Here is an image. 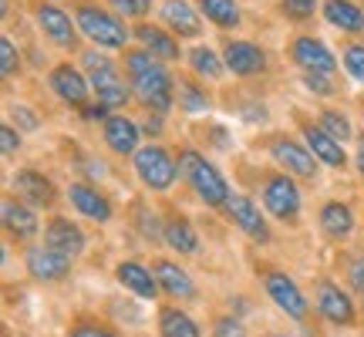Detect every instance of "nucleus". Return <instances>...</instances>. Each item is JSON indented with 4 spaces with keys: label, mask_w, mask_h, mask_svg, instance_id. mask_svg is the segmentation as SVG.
Returning a JSON list of instances; mask_svg holds the SVG:
<instances>
[{
    "label": "nucleus",
    "mask_w": 364,
    "mask_h": 337,
    "mask_svg": "<svg viewBox=\"0 0 364 337\" xmlns=\"http://www.w3.org/2000/svg\"><path fill=\"white\" fill-rule=\"evenodd\" d=\"M125 68H129V78H132V91L139 95V102L152 112H166L172 105V78L169 71L156 61V54L149 51H132L125 58Z\"/></svg>",
    "instance_id": "1"
},
{
    "label": "nucleus",
    "mask_w": 364,
    "mask_h": 337,
    "mask_svg": "<svg viewBox=\"0 0 364 337\" xmlns=\"http://www.w3.org/2000/svg\"><path fill=\"white\" fill-rule=\"evenodd\" d=\"M179 168L186 172V179L193 182V189L199 193V199H206L209 206H226V203H230V189H226L223 176L216 172V166H209L199 152L186 149L179 156Z\"/></svg>",
    "instance_id": "2"
},
{
    "label": "nucleus",
    "mask_w": 364,
    "mask_h": 337,
    "mask_svg": "<svg viewBox=\"0 0 364 337\" xmlns=\"http://www.w3.org/2000/svg\"><path fill=\"white\" fill-rule=\"evenodd\" d=\"M81 61H85V71H88L91 88L98 95V102L108 105V108H118V105L129 102V88H125V81L118 75V68L102 51H85Z\"/></svg>",
    "instance_id": "3"
},
{
    "label": "nucleus",
    "mask_w": 364,
    "mask_h": 337,
    "mask_svg": "<svg viewBox=\"0 0 364 337\" xmlns=\"http://www.w3.org/2000/svg\"><path fill=\"white\" fill-rule=\"evenodd\" d=\"M75 24H78L81 34L91 38L98 48H125V41H129V31H125V24L118 21L115 14L102 11V7H91V4H81L78 7Z\"/></svg>",
    "instance_id": "4"
},
{
    "label": "nucleus",
    "mask_w": 364,
    "mask_h": 337,
    "mask_svg": "<svg viewBox=\"0 0 364 337\" xmlns=\"http://www.w3.org/2000/svg\"><path fill=\"white\" fill-rule=\"evenodd\" d=\"M135 172L142 176L145 186H152V189H169L172 182H176V159L166 152V149H159V145H149V149H139L135 152Z\"/></svg>",
    "instance_id": "5"
},
{
    "label": "nucleus",
    "mask_w": 364,
    "mask_h": 337,
    "mask_svg": "<svg viewBox=\"0 0 364 337\" xmlns=\"http://www.w3.org/2000/svg\"><path fill=\"white\" fill-rule=\"evenodd\" d=\"M263 284H267V294H270V300L280 307V311H287L290 317H297V321L307 314V297L300 294L297 284H294L287 273H277V270L267 273Z\"/></svg>",
    "instance_id": "6"
},
{
    "label": "nucleus",
    "mask_w": 364,
    "mask_h": 337,
    "mask_svg": "<svg viewBox=\"0 0 364 337\" xmlns=\"http://www.w3.org/2000/svg\"><path fill=\"white\" fill-rule=\"evenodd\" d=\"M263 203L270 209L277 220H294L300 209V193L297 186L287 179V176H277V179L267 182V189H263Z\"/></svg>",
    "instance_id": "7"
},
{
    "label": "nucleus",
    "mask_w": 364,
    "mask_h": 337,
    "mask_svg": "<svg viewBox=\"0 0 364 337\" xmlns=\"http://www.w3.org/2000/svg\"><path fill=\"white\" fill-rule=\"evenodd\" d=\"M294 61H297L300 68H307V75H331V71L338 68L334 54L327 51L317 38H297L294 41Z\"/></svg>",
    "instance_id": "8"
},
{
    "label": "nucleus",
    "mask_w": 364,
    "mask_h": 337,
    "mask_svg": "<svg viewBox=\"0 0 364 337\" xmlns=\"http://www.w3.org/2000/svg\"><path fill=\"white\" fill-rule=\"evenodd\" d=\"M317 307L331 324H354V304L348 294H341V287L334 284H321L317 287Z\"/></svg>",
    "instance_id": "9"
},
{
    "label": "nucleus",
    "mask_w": 364,
    "mask_h": 337,
    "mask_svg": "<svg viewBox=\"0 0 364 337\" xmlns=\"http://www.w3.org/2000/svg\"><path fill=\"white\" fill-rule=\"evenodd\" d=\"M68 263H71V257H65V253H58L51 247L27 250V270L38 280H61L68 273Z\"/></svg>",
    "instance_id": "10"
},
{
    "label": "nucleus",
    "mask_w": 364,
    "mask_h": 337,
    "mask_svg": "<svg viewBox=\"0 0 364 337\" xmlns=\"http://www.w3.org/2000/svg\"><path fill=\"white\" fill-rule=\"evenodd\" d=\"M226 68L233 75H257L267 68V54L250 41H230L226 44Z\"/></svg>",
    "instance_id": "11"
},
{
    "label": "nucleus",
    "mask_w": 364,
    "mask_h": 337,
    "mask_svg": "<svg viewBox=\"0 0 364 337\" xmlns=\"http://www.w3.org/2000/svg\"><path fill=\"white\" fill-rule=\"evenodd\" d=\"M226 213H230V220L240 223L243 230H247L257 243H267L270 240V230H267V223H263V216L257 213V206L250 203L247 196H230V203H226Z\"/></svg>",
    "instance_id": "12"
},
{
    "label": "nucleus",
    "mask_w": 364,
    "mask_h": 337,
    "mask_svg": "<svg viewBox=\"0 0 364 337\" xmlns=\"http://www.w3.org/2000/svg\"><path fill=\"white\" fill-rule=\"evenodd\" d=\"M273 159L280 162L284 168H290L294 176H304V179H311L314 172H317V162L311 159V152H304L297 142H290V139H277L270 145Z\"/></svg>",
    "instance_id": "13"
},
{
    "label": "nucleus",
    "mask_w": 364,
    "mask_h": 337,
    "mask_svg": "<svg viewBox=\"0 0 364 337\" xmlns=\"http://www.w3.org/2000/svg\"><path fill=\"white\" fill-rule=\"evenodd\" d=\"M44 247L58 250V253H65V257H75V253H81V247H85V236H81V230L75 223L51 220L48 230H44Z\"/></svg>",
    "instance_id": "14"
},
{
    "label": "nucleus",
    "mask_w": 364,
    "mask_h": 337,
    "mask_svg": "<svg viewBox=\"0 0 364 337\" xmlns=\"http://www.w3.org/2000/svg\"><path fill=\"white\" fill-rule=\"evenodd\" d=\"M38 21H41V27H44V34H48L54 44L75 48V24H71V17H68L61 7H51V4L38 7Z\"/></svg>",
    "instance_id": "15"
},
{
    "label": "nucleus",
    "mask_w": 364,
    "mask_h": 337,
    "mask_svg": "<svg viewBox=\"0 0 364 337\" xmlns=\"http://www.w3.org/2000/svg\"><path fill=\"white\" fill-rule=\"evenodd\" d=\"M51 88L65 98V102H71V105H85L88 102V81L81 78L78 71L71 65H58L51 71Z\"/></svg>",
    "instance_id": "16"
},
{
    "label": "nucleus",
    "mask_w": 364,
    "mask_h": 337,
    "mask_svg": "<svg viewBox=\"0 0 364 337\" xmlns=\"http://www.w3.org/2000/svg\"><path fill=\"white\" fill-rule=\"evenodd\" d=\"M105 142L112 145V152L118 156H132L135 145H139V125L129 122L125 115H115L105 122Z\"/></svg>",
    "instance_id": "17"
},
{
    "label": "nucleus",
    "mask_w": 364,
    "mask_h": 337,
    "mask_svg": "<svg viewBox=\"0 0 364 337\" xmlns=\"http://www.w3.org/2000/svg\"><path fill=\"white\" fill-rule=\"evenodd\" d=\"M68 196H71L75 209H78V213H85L88 220H98V223L112 220V206H108V199H105V196H98L91 186H85V182H75V186L68 189Z\"/></svg>",
    "instance_id": "18"
},
{
    "label": "nucleus",
    "mask_w": 364,
    "mask_h": 337,
    "mask_svg": "<svg viewBox=\"0 0 364 337\" xmlns=\"http://www.w3.org/2000/svg\"><path fill=\"white\" fill-rule=\"evenodd\" d=\"M156 277H159V287L169 294V297H179V300H189L196 294L193 280H189V273L169 263V260H159L156 263Z\"/></svg>",
    "instance_id": "19"
},
{
    "label": "nucleus",
    "mask_w": 364,
    "mask_h": 337,
    "mask_svg": "<svg viewBox=\"0 0 364 337\" xmlns=\"http://www.w3.org/2000/svg\"><path fill=\"white\" fill-rule=\"evenodd\" d=\"M162 21L179 34V38H196L199 31H203V24H199V17H196V11L186 4V0H169L166 7H162Z\"/></svg>",
    "instance_id": "20"
},
{
    "label": "nucleus",
    "mask_w": 364,
    "mask_h": 337,
    "mask_svg": "<svg viewBox=\"0 0 364 337\" xmlns=\"http://www.w3.org/2000/svg\"><path fill=\"white\" fill-rule=\"evenodd\" d=\"M14 186H17V193L27 196L34 206H48L54 199V186L41 172H34V168H24V172H17L14 176Z\"/></svg>",
    "instance_id": "21"
},
{
    "label": "nucleus",
    "mask_w": 364,
    "mask_h": 337,
    "mask_svg": "<svg viewBox=\"0 0 364 337\" xmlns=\"http://www.w3.org/2000/svg\"><path fill=\"white\" fill-rule=\"evenodd\" d=\"M307 145H311V152H314V159H321V162H327V166H344L348 162V156H344V149H341V142H334L331 135H327L321 125L317 129H307Z\"/></svg>",
    "instance_id": "22"
},
{
    "label": "nucleus",
    "mask_w": 364,
    "mask_h": 337,
    "mask_svg": "<svg viewBox=\"0 0 364 337\" xmlns=\"http://www.w3.org/2000/svg\"><path fill=\"white\" fill-rule=\"evenodd\" d=\"M118 280L129 287L135 297H142V300L156 297V280H152V273L145 270L142 263H132V260L129 263H122V267H118Z\"/></svg>",
    "instance_id": "23"
},
{
    "label": "nucleus",
    "mask_w": 364,
    "mask_h": 337,
    "mask_svg": "<svg viewBox=\"0 0 364 337\" xmlns=\"http://www.w3.org/2000/svg\"><path fill=\"white\" fill-rule=\"evenodd\" d=\"M4 223H7V230H11L14 236H21V240H31V236L38 233V216L27 206L14 203V199H4Z\"/></svg>",
    "instance_id": "24"
},
{
    "label": "nucleus",
    "mask_w": 364,
    "mask_h": 337,
    "mask_svg": "<svg viewBox=\"0 0 364 337\" xmlns=\"http://www.w3.org/2000/svg\"><path fill=\"white\" fill-rule=\"evenodd\" d=\"M324 14H327V24L341 27V31H351V34L364 31V14L354 7L351 0H331L324 7Z\"/></svg>",
    "instance_id": "25"
},
{
    "label": "nucleus",
    "mask_w": 364,
    "mask_h": 337,
    "mask_svg": "<svg viewBox=\"0 0 364 337\" xmlns=\"http://www.w3.org/2000/svg\"><path fill=\"white\" fill-rule=\"evenodd\" d=\"M321 226H324V233H327V236H334V240L348 236V233L354 230L351 209L344 206V203H327V206L321 209Z\"/></svg>",
    "instance_id": "26"
},
{
    "label": "nucleus",
    "mask_w": 364,
    "mask_h": 337,
    "mask_svg": "<svg viewBox=\"0 0 364 337\" xmlns=\"http://www.w3.org/2000/svg\"><path fill=\"white\" fill-rule=\"evenodd\" d=\"M139 41L145 44V51L156 54V58H166V61H176V58H179V44H176L169 34H162L159 27H139Z\"/></svg>",
    "instance_id": "27"
},
{
    "label": "nucleus",
    "mask_w": 364,
    "mask_h": 337,
    "mask_svg": "<svg viewBox=\"0 0 364 337\" xmlns=\"http://www.w3.org/2000/svg\"><path fill=\"white\" fill-rule=\"evenodd\" d=\"M159 331L162 337H199V327L189 321V314L176 311V307H166L159 314Z\"/></svg>",
    "instance_id": "28"
},
{
    "label": "nucleus",
    "mask_w": 364,
    "mask_h": 337,
    "mask_svg": "<svg viewBox=\"0 0 364 337\" xmlns=\"http://www.w3.org/2000/svg\"><path fill=\"white\" fill-rule=\"evenodd\" d=\"M199 7L216 27H236L240 24V7L233 0H199Z\"/></svg>",
    "instance_id": "29"
},
{
    "label": "nucleus",
    "mask_w": 364,
    "mask_h": 337,
    "mask_svg": "<svg viewBox=\"0 0 364 337\" xmlns=\"http://www.w3.org/2000/svg\"><path fill=\"white\" fill-rule=\"evenodd\" d=\"M166 240H169L172 250H179V253H193L199 243H196V230L189 226L186 220H172L166 226Z\"/></svg>",
    "instance_id": "30"
},
{
    "label": "nucleus",
    "mask_w": 364,
    "mask_h": 337,
    "mask_svg": "<svg viewBox=\"0 0 364 337\" xmlns=\"http://www.w3.org/2000/svg\"><path fill=\"white\" fill-rule=\"evenodd\" d=\"M189 61H193V71L196 75H203V78H220L223 75V61L213 48H193Z\"/></svg>",
    "instance_id": "31"
},
{
    "label": "nucleus",
    "mask_w": 364,
    "mask_h": 337,
    "mask_svg": "<svg viewBox=\"0 0 364 337\" xmlns=\"http://www.w3.org/2000/svg\"><path fill=\"white\" fill-rule=\"evenodd\" d=\"M321 129H324L334 142L351 139V122H348L344 115H338V112H324V115H321Z\"/></svg>",
    "instance_id": "32"
},
{
    "label": "nucleus",
    "mask_w": 364,
    "mask_h": 337,
    "mask_svg": "<svg viewBox=\"0 0 364 337\" xmlns=\"http://www.w3.org/2000/svg\"><path fill=\"white\" fill-rule=\"evenodd\" d=\"M179 105L186 112H199V108H206V95L196 88V85H182L179 88Z\"/></svg>",
    "instance_id": "33"
},
{
    "label": "nucleus",
    "mask_w": 364,
    "mask_h": 337,
    "mask_svg": "<svg viewBox=\"0 0 364 337\" xmlns=\"http://www.w3.org/2000/svg\"><path fill=\"white\" fill-rule=\"evenodd\" d=\"M344 68L351 71V78L364 81V48L361 44H351V48L344 51Z\"/></svg>",
    "instance_id": "34"
},
{
    "label": "nucleus",
    "mask_w": 364,
    "mask_h": 337,
    "mask_svg": "<svg viewBox=\"0 0 364 337\" xmlns=\"http://www.w3.org/2000/svg\"><path fill=\"white\" fill-rule=\"evenodd\" d=\"M0 61H4V78H11L14 71H17V48H14V41L11 38H4L0 41Z\"/></svg>",
    "instance_id": "35"
},
{
    "label": "nucleus",
    "mask_w": 364,
    "mask_h": 337,
    "mask_svg": "<svg viewBox=\"0 0 364 337\" xmlns=\"http://www.w3.org/2000/svg\"><path fill=\"white\" fill-rule=\"evenodd\" d=\"M112 7L125 17H142V14H149L152 0H112Z\"/></svg>",
    "instance_id": "36"
},
{
    "label": "nucleus",
    "mask_w": 364,
    "mask_h": 337,
    "mask_svg": "<svg viewBox=\"0 0 364 337\" xmlns=\"http://www.w3.org/2000/svg\"><path fill=\"white\" fill-rule=\"evenodd\" d=\"M216 337H247V331L236 317H220L216 321Z\"/></svg>",
    "instance_id": "37"
},
{
    "label": "nucleus",
    "mask_w": 364,
    "mask_h": 337,
    "mask_svg": "<svg viewBox=\"0 0 364 337\" xmlns=\"http://www.w3.org/2000/svg\"><path fill=\"white\" fill-rule=\"evenodd\" d=\"M284 11L290 17H311L317 11V0H284Z\"/></svg>",
    "instance_id": "38"
},
{
    "label": "nucleus",
    "mask_w": 364,
    "mask_h": 337,
    "mask_svg": "<svg viewBox=\"0 0 364 337\" xmlns=\"http://www.w3.org/2000/svg\"><path fill=\"white\" fill-rule=\"evenodd\" d=\"M0 142H4V156H14V152L21 149V139H17V132H14L11 125L0 129Z\"/></svg>",
    "instance_id": "39"
},
{
    "label": "nucleus",
    "mask_w": 364,
    "mask_h": 337,
    "mask_svg": "<svg viewBox=\"0 0 364 337\" xmlns=\"http://www.w3.org/2000/svg\"><path fill=\"white\" fill-rule=\"evenodd\" d=\"M71 337H118L112 334L108 327H95V324H78L75 331H71Z\"/></svg>",
    "instance_id": "40"
},
{
    "label": "nucleus",
    "mask_w": 364,
    "mask_h": 337,
    "mask_svg": "<svg viewBox=\"0 0 364 337\" xmlns=\"http://www.w3.org/2000/svg\"><path fill=\"white\" fill-rule=\"evenodd\" d=\"M304 81H307V88L317 91V95H327V91H331V85L324 81V75H307Z\"/></svg>",
    "instance_id": "41"
},
{
    "label": "nucleus",
    "mask_w": 364,
    "mask_h": 337,
    "mask_svg": "<svg viewBox=\"0 0 364 337\" xmlns=\"http://www.w3.org/2000/svg\"><path fill=\"white\" fill-rule=\"evenodd\" d=\"M351 284H354V290H361L364 294V260H358L351 267Z\"/></svg>",
    "instance_id": "42"
},
{
    "label": "nucleus",
    "mask_w": 364,
    "mask_h": 337,
    "mask_svg": "<svg viewBox=\"0 0 364 337\" xmlns=\"http://www.w3.org/2000/svg\"><path fill=\"white\" fill-rule=\"evenodd\" d=\"M105 112H108V105H102V102H98V108H85L88 118H105Z\"/></svg>",
    "instance_id": "43"
},
{
    "label": "nucleus",
    "mask_w": 364,
    "mask_h": 337,
    "mask_svg": "<svg viewBox=\"0 0 364 337\" xmlns=\"http://www.w3.org/2000/svg\"><path fill=\"white\" fill-rule=\"evenodd\" d=\"M145 132H149V135H159V118H149V122H145Z\"/></svg>",
    "instance_id": "44"
},
{
    "label": "nucleus",
    "mask_w": 364,
    "mask_h": 337,
    "mask_svg": "<svg viewBox=\"0 0 364 337\" xmlns=\"http://www.w3.org/2000/svg\"><path fill=\"white\" fill-rule=\"evenodd\" d=\"M358 166H361V172H364V142H361V149H358Z\"/></svg>",
    "instance_id": "45"
}]
</instances>
